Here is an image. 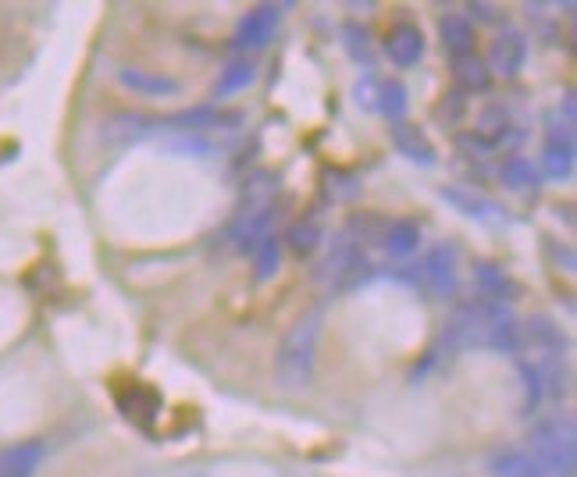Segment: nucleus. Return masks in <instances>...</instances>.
<instances>
[{
	"label": "nucleus",
	"mask_w": 577,
	"mask_h": 477,
	"mask_svg": "<svg viewBox=\"0 0 577 477\" xmlns=\"http://www.w3.org/2000/svg\"><path fill=\"white\" fill-rule=\"evenodd\" d=\"M389 139H392V146H396V154H403L407 161L421 164V168H431V164H435V146H431V139L424 136V129H417V125H410V122L389 125Z\"/></svg>",
	"instance_id": "8"
},
{
	"label": "nucleus",
	"mask_w": 577,
	"mask_h": 477,
	"mask_svg": "<svg viewBox=\"0 0 577 477\" xmlns=\"http://www.w3.org/2000/svg\"><path fill=\"white\" fill-rule=\"evenodd\" d=\"M118 82L125 89H132L136 97H175L179 93V79L147 72V68H118Z\"/></svg>",
	"instance_id": "11"
},
{
	"label": "nucleus",
	"mask_w": 577,
	"mask_h": 477,
	"mask_svg": "<svg viewBox=\"0 0 577 477\" xmlns=\"http://www.w3.org/2000/svg\"><path fill=\"white\" fill-rule=\"evenodd\" d=\"M385 225H389V221H385V218H378V214L360 211V214H353V218L346 221V228H342V235H346V239H353V243H357L360 250H364V246H371V243H382Z\"/></svg>",
	"instance_id": "21"
},
{
	"label": "nucleus",
	"mask_w": 577,
	"mask_h": 477,
	"mask_svg": "<svg viewBox=\"0 0 577 477\" xmlns=\"http://www.w3.org/2000/svg\"><path fill=\"white\" fill-rule=\"evenodd\" d=\"M524 61H528V36L521 29H503V33L492 40L488 47V75H503V79H513L521 75Z\"/></svg>",
	"instance_id": "5"
},
{
	"label": "nucleus",
	"mask_w": 577,
	"mask_h": 477,
	"mask_svg": "<svg viewBox=\"0 0 577 477\" xmlns=\"http://www.w3.org/2000/svg\"><path fill=\"white\" fill-rule=\"evenodd\" d=\"M453 79L460 89H467V93H485L488 86H492V75H488L485 61H478V57H460V61H453Z\"/></svg>",
	"instance_id": "23"
},
{
	"label": "nucleus",
	"mask_w": 577,
	"mask_h": 477,
	"mask_svg": "<svg viewBox=\"0 0 577 477\" xmlns=\"http://www.w3.org/2000/svg\"><path fill=\"white\" fill-rule=\"evenodd\" d=\"M574 139H545L542 146V171L556 182H567L574 175Z\"/></svg>",
	"instance_id": "15"
},
{
	"label": "nucleus",
	"mask_w": 577,
	"mask_h": 477,
	"mask_svg": "<svg viewBox=\"0 0 577 477\" xmlns=\"http://www.w3.org/2000/svg\"><path fill=\"white\" fill-rule=\"evenodd\" d=\"M367 267L371 264H367L364 250L339 232V235H332V246H328L325 264H321V271H317V282L325 285L328 292H346L367 275Z\"/></svg>",
	"instance_id": "3"
},
{
	"label": "nucleus",
	"mask_w": 577,
	"mask_h": 477,
	"mask_svg": "<svg viewBox=\"0 0 577 477\" xmlns=\"http://www.w3.org/2000/svg\"><path fill=\"white\" fill-rule=\"evenodd\" d=\"M253 79H257V68H253L250 61H228V65L221 68L218 82H214V97L225 100L232 97V93H243Z\"/></svg>",
	"instance_id": "20"
},
{
	"label": "nucleus",
	"mask_w": 577,
	"mask_h": 477,
	"mask_svg": "<svg viewBox=\"0 0 577 477\" xmlns=\"http://www.w3.org/2000/svg\"><path fill=\"white\" fill-rule=\"evenodd\" d=\"M382 246L385 253L392 257H410V253L421 246V225L414 218H396L385 225V235H382Z\"/></svg>",
	"instance_id": "14"
},
{
	"label": "nucleus",
	"mask_w": 577,
	"mask_h": 477,
	"mask_svg": "<svg viewBox=\"0 0 577 477\" xmlns=\"http://www.w3.org/2000/svg\"><path fill=\"white\" fill-rule=\"evenodd\" d=\"M321 239H325V228L317 225L314 218H300L289 225V232H285L282 243L293 253H300V257H307V253H314L317 246H321Z\"/></svg>",
	"instance_id": "22"
},
{
	"label": "nucleus",
	"mask_w": 577,
	"mask_h": 477,
	"mask_svg": "<svg viewBox=\"0 0 577 477\" xmlns=\"http://www.w3.org/2000/svg\"><path fill=\"white\" fill-rule=\"evenodd\" d=\"M118 403H122L125 417L143 424V428H150V421L161 413V396H157L154 389H147V385H129V389H122V399H118Z\"/></svg>",
	"instance_id": "13"
},
{
	"label": "nucleus",
	"mask_w": 577,
	"mask_h": 477,
	"mask_svg": "<svg viewBox=\"0 0 577 477\" xmlns=\"http://www.w3.org/2000/svg\"><path fill=\"white\" fill-rule=\"evenodd\" d=\"M171 150V154H182V157H211V143H204V139H171V143H164Z\"/></svg>",
	"instance_id": "28"
},
{
	"label": "nucleus",
	"mask_w": 577,
	"mask_h": 477,
	"mask_svg": "<svg viewBox=\"0 0 577 477\" xmlns=\"http://www.w3.org/2000/svg\"><path fill=\"white\" fill-rule=\"evenodd\" d=\"M278 4H261V8L246 11V18L239 22V33H236V43L246 50H261L275 40L278 33Z\"/></svg>",
	"instance_id": "6"
},
{
	"label": "nucleus",
	"mask_w": 577,
	"mask_h": 477,
	"mask_svg": "<svg viewBox=\"0 0 577 477\" xmlns=\"http://www.w3.org/2000/svg\"><path fill=\"white\" fill-rule=\"evenodd\" d=\"M471 11L481 22H496V8H492V4H471Z\"/></svg>",
	"instance_id": "30"
},
{
	"label": "nucleus",
	"mask_w": 577,
	"mask_h": 477,
	"mask_svg": "<svg viewBox=\"0 0 577 477\" xmlns=\"http://www.w3.org/2000/svg\"><path fill=\"white\" fill-rule=\"evenodd\" d=\"M353 100H357V107H364V111H374V107H378V82H374L371 75H364V79L353 86Z\"/></svg>",
	"instance_id": "29"
},
{
	"label": "nucleus",
	"mask_w": 577,
	"mask_h": 477,
	"mask_svg": "<svg viewBox=\"0 0 577 477\" xmlns=\"http://www.w3.org/2000/svg\"><path fill=\"white\" fill-rule=\"evenodd\" d=\"M456 246L453 243H439L424 253V260L417 264L414 282L428 292L431 300H453L456 296Z\"/></svg>",
	"instance_id": "4"
},
{
	"label": "nucleus",
	"mask_w": 577,
	"mask_h": 477,
	"mask_svg": "<svg viewBox=\"0 0 577 477\" xmlns=\"http://www.w3.org/2000/svg\"><path fill=\"white\" fill-rule=\"evenodd\" d=\"M278 267H282V239L268 235V239L253 250V278H257V282H268V278L278 275Z\"/></svg>",
	"instance_id": "24"
},
{
	"label": "nucleus",
	"mask_w": 577,
	"mask_h": 477,
	"mask_svg": "<svg viewBox=\"0 0 577 477\" xmlns=\"http://www.w3.org/2000/svg\"><path fill=\"white\" fill-rule=\"evenodd\" d=\"M439 40H442V50H446L453 61L471 57L474 54V25H471V18L460 15V11L442 15L439 18Z\"/></svg>",
	"instance_id": "10"
},
{
	"label": "nucleus",
	"mask_w": 577,
	"mask_h": 477,
	"mask_svg": "<svg viewBox=\"0 0 577 477\" xmlns=\"http://www.w3.org/2000/svg\"><path fill=\"white\" fill-rule=\"evenodd\" d=\"M342 36H346V47H350V54L357 57V61H364V65H371V43H367L364 29H360V25H346V29H342Z\"/></svg>",
	"instance_id": "27"
},
{
	"label": "nucleus",
	"mask_w": 577,
	"mask_h": 477,
	"mask_svg": "<svg viewBox=\"0 0 577 477\" xmlns=\"http://www.w3.org/2000/svg\"><path fill=\"white\" fill-rule=\"evenodd\" d=\"M439 196L449 203V207H453V211L464 214V218H474V221H496V218H503L499 203H492L488 196L474 193V189H467V186H442Z\"/></svg>",
	"instance_id": "9"
},
{
	"label": "nucleus",
	"mask_w": 577,
	"mask_h": 477,
	"mask_svg": "<svg viewBox=\"0 0 577 477\" xmlns=\"http://www.w3.org/2000/svg\"><path fill=\"white\" fill-rule=\"evenodd\" d=\"M492 474L496 477H553L545 474L535 463V456L528 449H503V453L492 456Z\"/></svg>",
	"instance_id": "18"
},
{
	"label": "nucleus",
	"mask_w": 577,
	"mask_h": 477,
	"mask_svg": "<svg viewBox=\"0 0 577 477\" xmlns=\"http://www.w3.org/2000/svg\"><path fill=\"white\" fill-rule=\"evenodd\" d=\"M499 182H503L510 193H528V189L538 186V168L531 164V157L510 154L499 164Z\"/></svg>",
	"instance_id": "16"
},
{
	"label": "nucleus",
	"mask_w": 577,
	"mask_h": 477,
	"mask_svg": "<svg viewBox=\"0 0 577 477\" xmlns=\"http://www.w3.org/2000/svg\"><path fill=\"white\" fill-rule=\"evenodd\" d=\"M407 107H410V97H407V86H403V82L389 79V82H382V86H378V111H382L392 125L403 122Z\"/></svg>",
	"instance_id": "25"
},
{
	"label": "nucleus",
	"mask_w": 577,
	"mask_h": 477,
	"mask_svg": "<svg viewBox=\"0 0 577 477\" xmlns=\"http://www.w3.org/2000/svg\"><path fill=\"white\" fill-rule=\"evenodd\" d=\"M171 125H182V129H228L232 122H239V114L214 111V107H193V111L171 114Z\"/></svg>",
	"instance_id": "19"
},
{
	"label": "nucleus",
	"mask_w": 577,
	"mask_h": 477,
	"mask_svg": "<svg viewBox=\"0 0 577 477\" xmlns=\"http://www.w3.org/2000/svg\"><path fill=\"white\" fill-rule=\"evenodd\" d=\"M535 463L545 470V474H567L574 477L577 467V428L570 413H556L549 421L535 424L528 435V445H524Z\"/></svg>",
	"instance_id": "2"
},
{
	"label": "nucleus",
	"mask_w": 577,
	"mask_h": 477,
	"mask_svg": "<svg viewBox=\"0 0 577 477\" xmlns=\"http://www.w3.org/2000/svg\"><path fill=\"white\" fill-rule=\"evenodd\" d=\"M385 57L396 68H414L424 57V33L414 22H399L385 36Z\"/></svg>",
	"instance_id": "7"
},
{
	"label": "nucleus",
	"mask_w": 577,
	"mask_h": 477,
	"mask_svg": "<svg viewBox=\"0 0 577 477\" xmlns=\"http://www.w3.org/2000/svg\"><path fill=\"white\" fill-rule=\"evenodd\" d=\"M517 374L524 381V413H535L542 406L545 392H542V381H538V371L528 364V360H517Z\"/></svg>",
	"instance_id": "26"
},
{
	"label": "nucleus",
	"mask_w": 577,
	"mask_h": 477,
	"mask_svg": "<svg viewBox=\"0 0 577 477\" xmlns=\"http://www.w3.org/2000/svg\"><path fill=\"white\" fill-rule=\"evenodd\" d=\"M474 285H478V296L499 300V303H510L513 292H517V285H513L503 267L496 264H474Z\"/></svg>",
	"instance_id": "17"
},
{
	"label": "nucleus",
	"mask_w": 577,
	"mask_h": 477,
	"mask_svg": "<svg viewBox=\"0 0 577 477\" xmlns=\"http://www.w3.org/2000/svg\"><path fill=\"white\" fill-rule=\"evenodd\" d=\"M317 339H321V310L303 314L289 328L275 356V381L282 392H307L314 381L317 364Z\"/></svg>",
	"instance_id": "1"
},
{
	"label": "nucleus",
	"mask_w": 577,
	"mask_h": 477,
	"mask_svg": "<svg viewBox=\"0 0 577 477\" xmlns=\"http://www.w3.org/2000/svg\"><path fill=\"white\" fill-rule=\"evenodd\" d=\"M43 442H18L0 453V477H36L43 463Z\"/></svg>",
	"instance_id": "12"
}]
</instances>
